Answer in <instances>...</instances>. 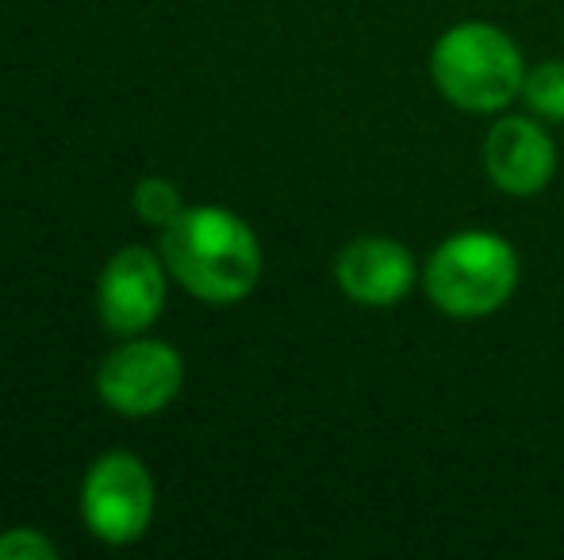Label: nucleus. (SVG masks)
I'll return each instance as SVG.
<instances>
[{
    "label": "nucleus",
    "instance_id": "f257e3e1",
    "mask_svg": "<svg viewBox=\"0 0 564 560\" xmlns=\"http://www.w3.org/2000/svg\"><path fill=\"white\" fill-rule=\"evenodd\" d=\"M162 262L188 296L238 304L261 281V242L242 216L200 204L162 227Z\"/></svg>",
    "mask_w": 564,
    "mask_h": 560
},
{
    "label": "nucleus",
    "instance_id": "f03ea898",
    "mask_svg": "<svg viewBox=\"0 0 564 560\" xmlns=\"http://www.w3.org/2000/svg\"><path fill=\"white\" fill-rule=\"evenodd\" d=\"M431 77L453 108L468 116H491L522 97L527 62L503 28L468 20L442 31L431 51Z\"/></svg>",
    "mask_w": 564,
    "mask_h": 560
},
{
    "label": "nucleus",
    "instance_id": "7ed1b4c3",
    "mask_svg": "<svg viewBox=\"0 0 564 560\" xmlns=\"http://www.w3.org/2000/svg\"><path fill=\"white\" fill-rule=\"evenodd\" d=\"M519 254L491 231L449 234L423 270L431 304L449 319H488L519 288Z\"/></svg>",
    "mask_w": 564,
    "mask_h": 560
},
{
    "label": "nucleus",
    "instance_id": "20e7f679",
    "mask_svg": "<svg viewBox=\"0 0 564 560\" xmlns=\"http://www.w3.org/2000/svg\"><path fill=\"white\" fill-rule=\"evenodd\" d=\"M82 518L108 546H131L154 518V480L134 453H105L82 484Z\"/></svg>",
    "mask_w": 564,
    "mask_h": 560
},
{
    "label": "nucleus",
    "instance_id": "39448f33",
    "mask_svg": "<svg viewBox=\"0 0 564 560\" xmlns=\"http://www.w3.org/2000/svg\"><path fill=\"white\" fill-rule=\"evenodd\" d=\"M185 384V361L170 342L139 338L116 345L97 373V392L112 411L127 419H147L177 399Z\"/></svg>",
    "mask_w": 564,
    "mask_h": 560
},
{
    "label": "nucleus",
    "instance_id": "423d86ee",
    "mask_svg": "<svg viewBox=\"0 0 564 560\" xmlns=\"http://www.w3.org/2000/svg\"><path fill=\"white\" fill-rule=\"evenodd\" d=\"M165 270L162 254H150L147 246L119 250L100 273L97 304L100 319L112 334L134 338L147 327H154L165 307Z\"/></svg>",
    "mask_w": 564,
    "mask_h": 560
},
{
    "label": "nucleus",
    "instance_id": "0eeeda50",
    "mask_svg": "<svg viewBox=\"0 0 564 560\" xmlns=\"http://www.w3.org/2000/svg\"><path fill=\"white\" fill-rule=\"evenodd\" d=\"M484 169L507 196H538L557 177V142L530 116H507L484 139Z\"/></svg>",
    "mask_w": 564,
    "mask_h": 560
},
{
    "label": "nucleus",
    "instance_id": "6e6552de",
    "mask_svg": "<svg viewBox=\"0 0 564 560\" xmlns=\"http://www.w3.org/2000/svg\"><path fill=\"white\" fill-rule=\"evenodd\" d=\"M335 281L354 304L392 307L415 288V262H411V250L403 242L365 234V239L341 246Z\"/></svg>",
    "mask_w": 564,
    "mask_h": 560
},
{
    "label": "nucleus",
    "instance_id": "1a4fd4ad",
    "mask_svg": "<svg viewBox=\"0 0 564 560\" xmlns=\"http://www.w3.org/2000/svg\"><path fill=\"white\" fill-rule=\"evenodd\" d=\"M522 100H527V108L538 120L564 123V62L550 58V62H538L534 69H527Z\"/></svg>",
    "mask_w": 564,
    "mask_h": 560
},
{
    "label": "nucleus",
    "instance_id": "9d476101",
    "mask_svg": "<svg viewBox=\"0 0 564 560\" xmlns=\"http://www.w3.org/2000/svg\"><path fill=\"white\" fill-rule=\"evenodd\" d=\"M134 211H139V219H147V223L170 227L173 219L185 211V204H181V193L173 180L147 177L134 185Z\"/></svg>",
    "mask_w": 564,
    "mask_h": 560
},
{
    "label": "nucleus",
    "instance_id": "9b49d317",
    "mask_svg": "<svg viewBox=\"0 0 564 560\" xmlns=\"http://www.w3.org/2000/svg\"><path fill=\"white\" fill-rule=\"evenodd\" d=\"M58 546L39 530H4L0 534V560H54Z\"/></svg>",
    "mask_w": 564,
    "mask_h": 560
}]
</instances>
